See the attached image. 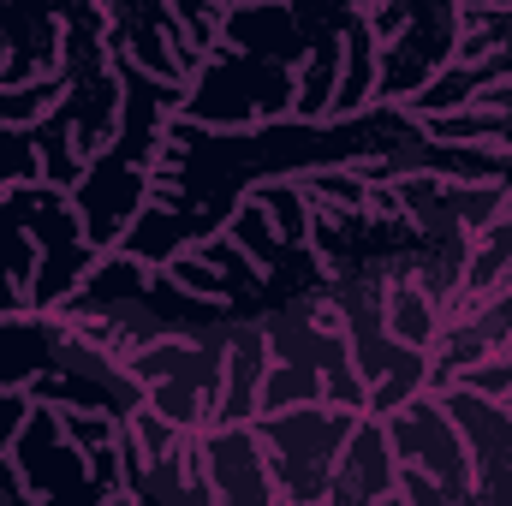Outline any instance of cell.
<instances>
[{
  "mask_svg": "<svg viewBox=\"0 0 512 506\" xmlns=\"http://www.w3.org/2000/svg\"><path fill=\"white\" fill-rule=\"evenodd\" d=\"M262 376H268L262 310L233 304L227 322H221V399H215V423H256V411H262Z\"/></svg>",
  "mask_w": 512,
  "mask_h": 506,
  "instance_id": "obj_7",
  "label": "cell"
},
{
  "mask_svg": "<svg viewBox=\"0 0 512 506\" xmlns=\"http://www.w3.org/2000/svg\"><path fill=\"white\" fill-rule=\"evenodd\" d=\"M0 203H6V215L30 233V245H36L30 310H60V304L84 286V274L96 268V256H102L96 239L84 233V215H78L72 191H60V185H48V179H18V185L0 191Z\"/></svg>",
  "mask_w": 512,
  "mask_h": 506,
  "instance_id": "obj_2",
  "label": "cell"
},
{
  "mask_svg": "<svg viewBox=\"0 0 512 506\" xmlns=\"http://www.w3.org/2000/svg\"><path fill=\"white\" fill-rule=\"evenodd\" d=\"M203 477L209 495L227 506H274V471H268V447L256 435V423H209L203 429Z\"/></svg>",
  "mask_w": 512,
  "mask_h": 506,
  "instance_id": "obj_6",
  "label": "cell"
},
{
  "mask_svg": "<svg viewBox=\"0 0 512 506\" xmlns=\"http://www.w3.org/2000/svg\"><path fill=\"white\" fill-rule=\"evenodd\" d=\"M227 322V316H221ZM221 322L215 328H167L143 346H131L126 364L143 405L161 411L179 429H209L215 423V399H221Z\"/></svg>",
  "mask_w": 512,
  "mask_h": 506,
  "instance_id": "obj_1",
  "label": "cell"
},
{
  "mask_svg": "<svg viewBox=\"0 0 512 506\" xmlns=\"http://www.w3.org/2000/svg\"><path fill=\"white\" fill-rule=\"evenodd\" d=\"M435 393H441V405L453 411V423L465 435L471 477H477V501L512 495V399L507 393H483L471 381H441Z\"/></svg>",
  "mask_w": 512,
  "mask_h": 506,
  "instance_id": "obj_5",
  "label": "cell"
},
{
  "mask_svg": "<svg viewBox=\"0 0 512 506\" xmlns=\"http://www.w3.org/2000/svg\"><path fill=\"white\" fill-rule=\"evenodd\" d=\"M393 471H399V453H393V435H387V417L364 411L334 459V477H328V506H370V501H393Z\"/></svg>",
  "mask_w": 512,
  "mask_h": 506,
  "instance_id": "obj_8",
  "label": "cell"
},
{
  "mask_svg": "<svg viewBox=\"0 0 512 506\" xmlns=\"http://www.w3.org/2000/svg\"><path fill=\"white\" fill-rule=\"evenodd\" d=\"M358 417H364L358 405H334V399H310V405H286V411L256 417V435L268 447V471H274L280 501L286 506L328 501L334 459H340Z\"/></svg>",
  "mask_w": 512,
  "mask_h": 506,
  "instance_id": "obj_3",
  "label": "cell"
},
{
  "mask_svg": "<svg viewBox=\"0 0 512 506\" xmlns=\"http://www.w3.org/2000/svg\"><path fill=\"white\" fill-rule=\"evenodd\" d=\"M387 435H393V453L405 465H423L447 501H477V477H471V453H465V435L453 423V411L441 405L435 387L411 393L405 405L387 411Z\"/></svg>",
  "mask_w": 512,
  "mask_h": 506,
  "instance_id": "obj_4",
  "label": "cell"
}]
</instances>
